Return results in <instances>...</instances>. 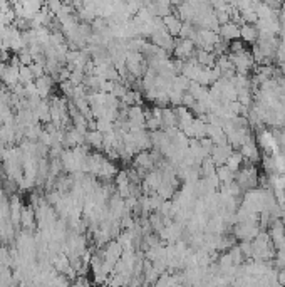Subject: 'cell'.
I'll return each mask as SVG.
<instances>
[{
  "label": "cell",
  "mask_w": 285,
  "mask_h": 287,
  "mask_svg": "<svg viewBox=\"0 0 285 287\" xmlns=\"http://www.w3.org/2000/svg\"><path fill=\"white\" fill-rule=\"evenodd\" d=\"M243 161H245V159H243V156L240 155V151H238V153H235V151H233V155L230 156L228 159H226L225 165L228 166V168L232 170V172L237 173V172H238V170L243 166Z\"/></svg>",
  "instance_id": "603a6c76"
},
{
  "label": "cell",
  "mask_w": 285,
  "mask_h": 287,
  "mask_svg": "<svg viewBox=\"0 0 285 287\" xmlns=\"http://www.w3.org/2000/svg\"><path fill=\"white\" fill-rule=\"evenodd\" d=\"M148 198H149V205H151V210H153V212H158L159 207L163 205L164 200L159 197L156 191H155V193H151V195H148Z\"/></svg>",
  "instance_id": "4316f807"
},
{
  "label": "cell",
  "mask_w": 285,
  "mask_h": 287,
  "mask_svg": "<svg viewBox=\"0 0 285 287\" xmlns=\"http://www.w3.org/2000/svg\"><path fill=\"white\" fill-rule=\"evenodd\" d=\"M235 181L245 191L255 190V188L258 187V172H257V168H255V165H252V163H248V161H243V166L235 175Z\"/></svg>",
  "instance_id": "6da1fadb"
},
{
  "label": "cell",
  "mask_w": 285,
  "mask_h": 287,
  "mask_svg": "<svg viewBox=\"0 0 285 287\" xmlns=\"http://www.w3.org/2000/svg\"><path fill=\"white\" fill-rule=\"evenodd\" d=\"M190 79H186L185 76H176L173 81V91H178V93H188V88H190Z\"/></svg>",
  "instance_id": "cb8c5ba5"
},
{
  "label": "cell",
  "mask_w": 285,
  "mask_h": 287,
  "mask_svg": "<svg viewBox=\"0 0 285 287\" xmlns=\"http://www.w3.org/2000/svg\"><path fill=\"white\" fill-rule=\"evenodd\" d=\"M195 44H193L190 39H178V41H174V49H173V54L176 56V59L180 61H188L191 59L193 56H195Z\"/></svg>",
  "instance_id": "5b68a950"
},
{
  "label": "cell",
  "mask_w": 285,
  "mask_h": 287,
  "mask_svg": "<svg viewBox=\"0 0 285 287\" xmlns=\"http://www.w3.org/2000/svg\"><path fill=\"white\" fill-rule=\"evenodd\" d=\"M200 146H202V150L205 151V155L206 156H210L211 155V151H213V141L210 140V138H203V140H200Z\"/></svg>",
  "instance_id": "f1b7e54d"
},
{
  "label": "cell",
  "mask_w": 285,
  "mask_h": 287,
  "mask_svg": "<svg viewBox=\"0 0 285 287\" xmlns=\"http://www.w3.org/2000/svg\"><path fill=\"white\" fill-rule=\"evenodd\" d=\"M218 34H220L222 41L233 42V41H237V39H240V25H237L233 22L220 25V31H218Z\"/></svg>",
  "instance_id": "8fae6325"
},
{
  "label": "cell",
  "mask_w": 285,
  "mask_h": 287,
  "mask_svg": "<svg viewBox=\"0 0 285 287\" xmlns=\"http://www.w3.org/2000/svg\"><path fill=\"white\" fill-rule=\"evenodd\" d=\"M240 250H242L243 257L245 259L250 260L252 255H253V243H252V240H245V242H240Z\"/></svg>",
  "instance_id": "484cf974"
},
{
  "label": "cell",
  "mask_w": 285,
  "mask_h": 287,
  "mask_svg": "<svg viewBox=\"0 0 285 287\" xmlns=\"http://www.w3.org/2000/svg\"><path fill=\"white\" fill-rule=\"evenodd\" d=\"M193 133H195V140H203L206 138V123L202 121L200 118H195L191 123Z\"/></svg>",
  "instance_id": "7402d4cb"
},
{
  "label": "cell",
  "mask_w": 285,
  "mask_h": 287,
  "mask_svg": "<svg viewBox=\"0 0 285 287\" xmlns=\"http://www.w3.org/2000/svg\"><path fill=\"white\" fill-rule=\"evenodd\" d=\"M232 235L240 242L245 240H253L258 234H260V227H258V222H243V223H235L233 225Z\"/></svg>",
  "instance_id": "7a4b0ae2"
},
{
  "label": "cell",
  "mask_w": 285,
  "mask_h": 287,
  "mask_svg": "<svg viewBox=\"0 0 285 287\" xmlns=\"http://www.w3.org/2000/svg\"><path fill=\"white\" fill-rule=\"evenodd\" d=\"M133 166L134 168H142L146 172L155 170V159L151 156V151H138L136 156L133 158Z\"/></svg>",
  "instance_id": "9c48e42d"
},
{
  "label": "cell",
  "mask_w": 285,
  "mask_h": 287,
  "mask_svg": "<svg viewBox=\"0 0 285 287\" xmlns=\"http://www.w3.org/2000/svg\"><path fill=\"white\" fill-rule=\"evenodd\" d=\"M233 155V148L230 146L228 143L226 144H220V146H213V151H211V159L217 166H223L226 163V159Z\"/></svg>",
  "instance_id": "ba28073f"
},
{
  "label": "cell",
  "mask_w": 285,
  "mask_h": 287,
  "mask_svg": "<svg viewBox=\"0 0 285 287\" xmlns=\"http://www.w3.org/2000/svg\"><path fill=\"white\" fill-rule=\"evenodd\" d=\"M163 25L171 37H180V32H181V29H183V20H181L176 14H170V16L163 19Z\"/></svg>",
  "instance_id": "30bf717a"
},
{
  "label": "cell",
  "mask_w": 285,
  "mask_h": 287,
  "mask_svg": "<svg viewBox=\"0 0 285 287\" xmlns=\"http://www.w3.org/2000/svg\"><path fill=\"white\" fill-rule=\"evenodd\" d=\"M86 140L89 141V144L96 150H104V134L99 133L97 129L94 131H89L86 134Z\"/></svg>",
  "instance_id": "ffe728a7"
},
{
  "label": "cell",
  "mask_w": 285,
  "mask_h": 287,
  "mask_svg": "<svg viewBox=\"0 0 285 287\" xmlns=\"http://www.w3.org/2000/svg\"><path fill=\"white\" fill-rule=\"evenodd\" d=\"M228 57H230V61H232L233 67H235L237 74L248 76L250 69L255 67V61H253V57H252V54L248 52V50L247 52H243V54H240V56H230L228 54Z\"/></svg>",
  "instance_id": "3957f363"
},
{
  "label": "cell",
  "mask_w": 285,
  "mask_h": 287,
  "mask_svg": "<svg viewBox=\"0 0 285 287\" xmlns=\"http://www.w3.org/2000/svg\"><path fill=\"white\" fill-rule=\"evenodd\" d=\"M116 175H118V168H116L109 159H104L102 165H101V168H99V172H97V176L102 178L104 181H109L111 178H116Z\"/></svg>",
  "instance_id": "2e32d148"
},
{
  "label": "cell",
  "mask_w": 285,
  "mask_h": 287,
  "mask_svg": "<svg viewBox=\"0 0 285 287\" xmlns=\"http://www.w3.org/2000/svg\"><path fill=\"white\" fill-rule=\"evenodd\" d=\"M171 128H178V116L176 111L171 108L161 110V131H168Z\"/></svg>",
  "instance_id": "7c38bea8"
},
{
  "label": "cell",
  "mask_w": 285,
  "mask_h": 287,
  "mask_svg": "<svg viewBox=\"0 0 285 287\" xmlns=\"http://www.w3.org/2000/svg\"><path fill=\"white\" fill-rule=\"evenodd\" d=\"M183 94L185 93H178V91H173L171 89L170 93H168V97H170V104L171 106H181V99H183Z\"/></svg>",
  "instance_id": "83f0119b"
},
{
  "label": "cell",
  "mask_w": 285,
  "mask_h": 287,
  "mask_svg": "<svg viewBox=\"0 0 285 287\" xmlns=\"http://www.w3.org/2000/svg\"><path fill=\"white\" fill-rule=\"evenodd\" d=\"M148 222H149V225H151V230H153V234H156L158 235L159 232L163 230L166 225H164V219L161 215H159L158 212H153V213H149V217H148Z\"/></svg>",
  "instance_id": "44dd1931"
},
{
  "label": "cell",
  "mask_w": 285,
  "mask_h": 287,
  "mask_svg": "<svg viewBox=\"0 0 285 287\" xmlns=\"http://www.w3.org/2000/svg\"><path fill=\"white\" fill-rule=\"evenodd\" d=\"M32 78H34V74H32L31 67L29 66H20L19 69V81L22 82V84H31L32 82Z\"/></svg>",
  "instance_id": "d4e9b609"
},
{
  "label": "cell",
  "mask_w": 285,
  "mask_h": 287,
  "mask_svg": "<svg viewBox=\"0 0 285 287\" xmlns=\"http://www.w3.org/2000/svg\"><path fill=\"white\" fill-rule=\"evenodd\" d=\"M200 175H202V178H210V176L217 175V165L213 163L211 156L205 158L203 163L200 165Z\"/></svg>",
  "instance_id": "d6986e66"
},
{
  "label": "cell",
  "mask_w": 285,
  "mask_h": 287,
  "mask_svg": "<svg viewBox=\"0 0 285 287\" xmlns=\"http://www.w3.org/2000/svg\"><path fill=\"white\" fill-rule=\"evenodd\" d=\"M121 255H123V247L118 240H111L106 243L104 250H102V259H104L106 264L114 267L116 262L121 259Z\"/></svg>",
  "instance_id": "8992f818"
},
{
  "label": "cell",
  "mask_w": 285,
  "mask_h": 287,
  "mask_svg": "<svg viewBox=\"0 0 285 287\" xmlns=\"http://www.w3.org/2000/svg\"><path fill=\"white\" fill-rule=\"evenodd\" d=\"M240 39H242L243 42H247V44H257L258 41V29L255 27V25H248L245 24L240 27Z\"/></svg>",
  "instance_id": "4fadbf2b"
},
{
  "label": "cell",
  "mask_w": 285,
  "mask_h": 287,
  "mask_svg": "<svg viewBox=\"0 0 285 287\" xmlns=\"http://www.w3.org/2000/svg\"><path fill=\"white\" fill-rule=\"evenodd\" d=\"M195 57H196V63L202 67H215V64H217V56L211 52H206V50L198 49L195 52Z\"/></svg>",
  "instance_id": "9a60e30c"
},
{
  "label": "cell",
  "mask_w": 285,
  "mask_h": 287,
  "mask_svg": "<svg viewBox=\"0 0 285 287\" xmlns=\"http://www.w3.org/2000/svg\"><path fill=\"white\" fill-rule=\"evenodd\" d=\"M196 104V99L191 96L190 93H185L183 94V99H181V106H185L186 110H191L193 106Z\"/></svg>",
  "instance_id": "f546056e"
},
{
  "label": "cell",
  "mask_w": 285,
  "mask_h": 287,
  "mask_svg": "<svg viewBox=\"0 0 285 287\" xmlns=\"http://www.w3.org/2000/svg\"><path fill=\"white\" fill-rule=\"evenodd\" d=\"M269 235L273 243H279L285 237V225L282 220H273L272 225L269 227Z\"/></svg>",
  "instance_id": "5bb4252c"
},
{
  "label": "cell",
  "mask_w": 285,
  "mask_h": 287,
  "mask_svg": "<svg viewBox=\"0 0 285 287\" xmlns=\"http://www.w3.org/2000/svg\"><path fill=\"white\" fill-rule=\"evenodd\" d=\"M240 155L243 156L245 161L252 163V165L257 163L258 159H260V148H258L257 141L252 140V141H248V143H245L243 146L240 148Z\"/></svg>",
  "instance_id": "52a82bcc"
},
{
  "label": "cell",
  "mask_w": 285,
  "mask_h": 287,
  "mask_svg": "<svg viewBox=\"0 0 285 287\" xmlns=\"http://www.w3.org/2000/svg\"><path fill=\"white\" fill-rule=\"evenodd\" d=\"M149 39H151V44H155L156 47H159V49L166 50V52H170V50L174 49V41H176V39L171 37V35L168 34L166 29H156V31L149 35Z\"/></svg>",
  "instance_id": "277c9868"
},
{
  "label": "cell",
  "mask_w": 285,
  "mask_h": 287,
  "mask_svg": "<svg viewBox=\"0 0 285 287\" xmlns=\"http://www.w3.org/2000/svg\"><path fill=\"white\" fill-rule=\"evenodd\" d=\"M176 191H178V183H164L163 181V183L159 185L158 190H156V193H158L159 197L166 202V200L173 198L174 195H176Z\"/></svg>",
  "instance_id": "e0dca14e"
},
{
  "label": "cell",
  "mask_w": 285,
  "mask_h": 287,
  "mask_svg": "<svg viewBox=\"0 0 285 287\" xmlns=\"http://www.w3.org/2000/svg\"><path fill=\"white\" fill-rule=\"evenodd\" d=\"M235 172H232V170L228 168L226 165L223 166H217V176L218 180H220L222 185H230L232 181H235Z\"/></svg>",
  "instance_id": "ac0fdd59"
}]
</instances>
